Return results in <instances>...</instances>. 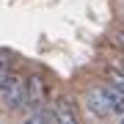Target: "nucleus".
<instances>
[{
	"mask_svg": "<svg viewBox=\"0 0 124 124\" xmlns=\"http://www.w3.org/2000/svg\"><path fill=\"white\" fill-rule=\"evenodd\" d=\"M113 66H119V69H124V53H119V50H116V58H113Z\"/></svg>",
	"mask_w": 124,
	"mask_h": 124,
	"instance_id": "nucleus-7",
	"label": "nucleus"
},
{
	"mask_svg": "<svg viewBox=\"0 0 124 124\" xmlns=\"http://www.w3.org/2000/svg\"><path fill=\"white\" fill-rule=\"evenodd\" d=\"M119 19H121V25H124V0H121V14H119Z\"/></svg>",
	"mask_w": 124,
	"mask_h": 124,
	"instance_id": "nucleus-8",
	"label": "nucleus"
},
{
	"mask_svg": "<svg viewBox=\"0 0 124 124\" xmlns=\"http://www.w3.org/2000/svg\"><path fill=\"white\" fill-rule=\"evenodd\" d=\"M0 108L8 116L28 113V77L17 66L0 75Z\"/></svg>",
	"mask_w": 124,
	"mask_h": 124,
	"instance_id": "nucleus-2",
	"label": "nucleus"
},
{
	"mask_svg": "<svg viewBox=\"0 0 124 124\" xmlns=\"http://www.w3.org/2000/svg\"><path fill=\"white\" fill-rule=\"evenodd\" d=\"M83 110L88 119H108L124 113V91L108 80H97L83 91Z\"/></svg>",
	"mask_w": 124,
	"mask_h": 124,
	"instance_id": "nucleus-1",
	"label": "nucleus"
},
{
	"mask_svg": "<svg viewBox=\"0 0 124 124\" xmlns=\"http://www.w3.org/2000/svg\"><path fill=\"white\" fill-rule=\"evenodd\" d=\"M105 80H108V83H113L116 88L124 91V69H119V66H113V63H110L108 72H105Z\"/></svg>",
	"mask_w": 124,
	"mask_h": 124,
	"instance_id": "nucleus-5",
	"label": "nucleus"
},
{
	"mask_svg": "<svg viewBox=\"0 0 124 124\" xmlns=\"http://www.w3.org/2000/svg\"><path fill=\"white\" fill-rule=\"evenodd\" d=\"M53 99V85L41 75H28V110L44 108Z\"/></svg>",
	"mask_w": 124,
	"mask_h": 124,
	"instance_id": "nucleus-3",
	"label": "nucleus"
},
{
	"mask_svg": "<svg viewBox=\"0 0 124 124\" xmlns=\"http://www.w3.org/2000/svg\"><path fill=\"white\" fill-rule=\"evenodd\" d=\"M50 105H53V110H55V119L61 121V124H72V121H80V108H77V102L72 99L66 91L55 94Z\"/></svg>",
	"mask_w": 124,
	"mask_h": 124,
	"instance_id": "nucleus-4",
	"label": "nucleus"
},
{
	"mask_svg": "<svg viewBox=\"0 0 124 124\" xmlns=\"http://www.w3.org/2000/svg\"><path fill=\"white\" fill-rule=\"evenodd\" d=\"M108 41H110V44H113L116 50H119V53H124V25L108 33Z\"/></svg>",
	"mask_w": 124,
	"mask_h": 124,
	"instance_id": "nucleus-6",
	"label": "nucleus"
},
{
	"mask_svg": "<svg viewBox=\"0 0 124 124\" xmlns=\"http://www.w3.org/2000/svg\"><path fill=\"white\" fill-rule=\"evenodd\" d=\"M121 124H124V116H121Z\"/></svg>",
	"mask_w": 124,
	"mask_h": 124,
	"instance_id": "nucleus-9",
	"label": "nucleus"
}]
</instances>
